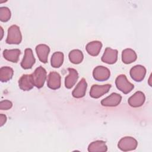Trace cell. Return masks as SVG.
I'll list each match as a JSON object with an SVG mask.
<instances>
[{"instance_id": "1", "label": "cell", "mask_w": 152, "mask_h": 152, "mask_svg": "<svg viewBox=\"0 0 152 152\" xmlns=\"http://www.w3.org/2000/svg\"><path fill=\"white\" fill-rule=\"evenodd\" d=\"M22 40V36L18 26L12 25L8 28L6 43L8 44H20Z\"/></svg>"}, {"instance_id": "2", "label": "cell", "mask_w": 152, "mask_h": 152, "mask_svg": "<svg viewBox=\"0 0 152 152\" xmlns=\"http://www.w3.org/2000/svg\"><path fill=\"white\" fill-rule=\"evenodd\" d=\"M31 76L34 86L38 88H42L46 79V71L45 69L41 66L37 67L31 74Z\"/></svg>"}, {"instance_id": "3", "label": "cell", "mask_w": 152, "mask_h": 152, "mask_svg": "<svg viewBox=\"0 0 152 152\" xmlns=\"http://www.w3.org/2000/svg\"><path fill=\"white\" fill-rule=\"evenodd\" d=\"M115 84L117 88L124 94H128L134 88V85L129 82L126 77L121 74L117 77L115 80Z\"/></svg>"}, {"instance_id": "4", "label": "cell", "mask_w": 152, "mask_h": 152, "mask_svg": "<svg viewBox=\"0 0 152 152\" xmlns=\"http://www.w3.org/2000/svg\"><path fill=\"white\" fill-rule=\"evenodd\" d=\"M138 145L137 141L133 137H125L121 138L118 144V148L124 151L135 150Z\"/></svg>"}, {"instance_id": "5", "label": "cell", "mask_w": 152, "mask_h": 152, "mask_svg": "<svg viewBox=\"0 0 152 152\" xmlns=\"http://www.w3.org/2000/svg\"><path fill=\"white\" fill-rule=\"evenodd\" d=\"M109 69L103 66H96L93 72V78L99 81H103L108 80L110 77Z\"/></svg>"}, {"instance_id": "6", "label": "cell", "mask_w": 152, "mask_h": 152, "mask_svg": "<svg viewBox=\"0 0 152 152\" xmlns=\"http://www.w3.org/2000/svg\"><path fill=\"white\" fill-rule=\"evenodd\" d=\"M111 87L110 84L105 85H93L91 87L90 91V96L95 99L99 98L104 94L107 93Z\"/></svg>"}, {"instance_id": "7", "label": "cell", "mask_w": 152, "mask_h": 152, "mask_svg": "<svg viewBox=\"0 0 152 152\" xmlns=\"http://www.w3.org/2000/svg\"><path fill=\"white\" fill-rule=\"evenodd\" d=\"M35 58L32 50L30 48H27L24 51V56L21 62V66L23 69H28L32 68L35 63Z\"/></svg>"}, {"instance_id": "8", "label": "cell", "mask_w": 152, "mask_h": 152, "mask_svg": "<svg viewBox=\"0 0 152 152\" xmlns=\"http://www.w3.org/2000/svg\"><path fill=\"white\" fill-rule=\"evenodd\" d=\"M146 69L144 66L137 65L133 66L130 70V75L131 78L137 82L141 81L145 77Z\"/></svg>"}, {"instance_id": "9", "label": "cell", "mask_w": 152, "mask_h": 152, "mask_svg": "<svg viewBox=\"0 0 152 152\" xmlns=\"http://www.w3.org/2000/svg\"><path fill=\"white\" fill-rule=\"evenodd\" d=\"M118 59V50L110 48H106L102 57V61L108 64H115Z\"/></svg>"}, {"instance_id": "10", "label": "cell", "mask_w": 152, "mask_h": 152, "mask_svg": "<svg viewBox=\"0 0 152 152\" xmlns=\"http://www.w3.org/2000/svg\"><path fill=\"white\" fill-rule=\"evenodd\" d=\"M122 96L116 93H113L101 101V104L103 106L113 107L118 106L121 102Z\"/></svg>"}, {"instance_id": "11", "label": "cell", "mask_w": 152, "mask_h": 152, "mask_svg": "<svg viewBox=\"0 0 152 152\" xmlns=\"http://www.w3.org/2000/svg\"><path fill=\"white\" fill-rule=\"evenodd\" d=\"M145 95L140 91L135 92L132 96H131L128 100V104L129 106L133 107H138L141 106L145 102Z\"/></svg>"}, {"instance_id": "12", "label": "cell", "mask_w": 152, "mask_h": 152, "mask_svg": "<svg viewBox=\"0 0 152 152\" xmlns=\"http://www.w3.org/2000/svg\"><path fill=\"white\" fill-rule=\"evenodd\" d=\"M47 85L52 90H56L61 87V76L56 72H50L48 75Z\"/></svg>"}, {"instance_id": "13", "label": "cell", "mask_w": 152, "mask_h": 152, "mask_svg": "<svg viewBox=\"0 0 152 152\" xmlns=\"http://www.w3.org/2000/svg\"><path fill=\"white\" fill-rule=\"evenodd\" d=\"M20 88L24 91H29L33 88L34 84L31 74H24L21 76L18 81Z\"/></svg>"}, {"instance_id": "14", "label": "cell", "mask_w": 152, "mask_h": 152, "mask_svg": "<svg viewBox=\"0 0 152 152\" xmlns=\"http://www.w3.org/2000/svg\"><path fill=\"white\" fill-rule=\"evenodd\" d=\"M36 52L39 60L43 63L48 62V58L50 52L49 47L45 44L38 45L36 47Z\"/></svg>"}, {"instance_id": "15", "label": "cell", "mask_w": 152, "mask_h": 152, "mask_svg": "<svg viewBox=\"0 0 152 152\" xmlns=\"http://www.w3.org/2000/svg\"><path fill=\"white\" fill-rule=\"evenodd\" d=\"M69 74L65 77V86L67 88H71L76 83L78 78V74L77 71L74 69L69 68H68Z\"/></svg>"}, {"instance_id": "16", "label": "cell", "mask_w": 152, "mask_h": 152, "mask_svg": "<svg viewBox=\"0 0 152 152\" xmlns=\"http://www.w3.org/2000/svg\"><path fill=\"white\" fill-rule=\"evenodd\" d=\"M87 87V84L84 78H82L78 83L74 90H73L72 94L75 98H81L86 94V91Z\"/></svg>"}, {"instance_id": "17", "label": "cell", "mask_w": 152, "mask_h": 152, "mask_svg": "<svg viewBox=\"0 0 152 152\" xmlns=\"http://www.w3.org/2000/svg\"><path fill=\"white\" fill-rule=\"evenodd\" d=\"M20 53L21 51L18 49H5L3 52V56L5 59L16 63L18 61Z\"/></svg>"}, {"instance_id": "18", "label": "cell", "mask_w": 152, "mask_h": 152, "mask_svg": "<svg viewBox=\"0 0 152 152\" xmlns=\"http://www.w3.org/2000/svg\"><path fill=\"white\" fill-rule=\"evenodd\" d=\"M102 44L99 41H93L88 43L86 47L87 53L93 56H97L101 50Z\"/></svg>"}, {"instance_id": "19", "label": "cell", "mask_w": 152, "mask_h": 152, "mask_svg": "<svg viewBox=\"0 0 152 152\" xmlns=\"http://www.w3.org/2000/svg\"><path fill=\"white\" fill-rule=\"evenodd\" d=\"M107 147L104 141L97 140L90 143L88 147L89 152H105L107 151Z\"/></svg>"}, {"instance_id": "20", "label": "cell", "mask_w": 152, "mask_h": 152, "mask_svg": "<svg viewBox=\"0 0 152 152\" xmlns=\"http://www.w3.org/2000/svg\"><path fill=\"white\" fill-rule=\"evenodd\" d=\"M137 54L131 49H125L122 52V61L124 64H128L137 59Z\"/></svg>"}, {"instance_id": "21", "label": "cell", "mask_w": 152, "mask_h": 152, "mask_svg": "<svg viewBox=\"0 0 152 152\" xmlns=\"http://www.w3.org/2000/svg\"><path fill=\"white\" fill-rule=\"evenodd\" d=\"M14 71L9 66H2L0 69V80L7 82L10 80L13 75Z\"/></svg>"}, {"instance_id": "22", "label": "cell", "mask_w": 152, "mask_h": 152, "mask_svg": "<svg viewBox=\"0 0 152 152\" xmlns=\"http://www.w3.org/2000/svg\"><path fill=\"white\" fill-rule=\"evenodd\" d=\"M83 52L78 49H74L69 53V61L74 64H78L83 60Z\"/></svg>"}, {"instance_id": "23", "label": "cell", "mask_w": 152, "mask_h": 152, "mask_svg": "<svg viewBox=\"0 0 152 152\" xmlns=\"http://www.w3.org/2000/svg\"><path fill=\"white\" fill-rule=\"evenodd\" d=\"M64 62V54L61 52H55L50 59V64L52 66L53 68H59L60 67Z\"/></svg>"}, {"instance_id": "24", "label": "cell", "mask_w": 152, "mask_h": 152, "mask_svg": "<svg viewBox=\"0 0 152 152\" xmlns=\"http://www.w3.org/2000/svg\"><path fill=\"white\" fill-rule=\"evenodd\" d=\"M11 18V11L7 7H0V20L2 22L8 21Z\"/></svg>"}, {"instance_id": "25", "label": "cell", "mask_w": 152, "mask_h": 152, "mask_svg": "<svg viewBox=\"0 0 152 152\" xmlns=\"http://www.w3.org/2000/svg\"><path fill=\"white\" fill-rule=\"evenodd\" d=\"M12 103L10 100H4L0 103V109L1 110H8L11 108Z\"/></svg>"}, {"instance_id": "26", "label": "cell", "mask_w": 152, "mask_h": 152, "mask_svg": "<svg viewBox=\"0 0 152 152\" xmlns=\"http://www.w3.org/2000/svg\"><path fill=\"white\" fill-rule=\"evenodd\" d=\"M7 121V116L4 114L0 115V126H2Z\"/></svg>"}, {"instance_id": "27", "label": "cell", "mask_w": 152, "mask_h": 152, "mask_svg": "<svg viewBox=\"0 0 152 152\" xmlns=\"http://www.w3.org/2000/svg\"><path fill=\"white\" fill-rule=\"evenodd\" d=\"M1 40L2 39L3 37V34H4V30L2 29V27H1Z\"/></svg>"}]
</instances>
